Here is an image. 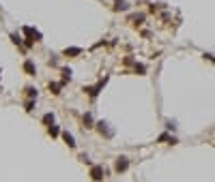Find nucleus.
I'll use <instances>...</instances> for the list:
<instances>
[{"label": "nucleus", "instance_id": "obj_3", "mask_svg": "<svg viewBox=\"0 0 215 182\" xmlns=\"http://www.w3.org/2000/svg\"><path fill=\"white\" fill-rule=\"evenodd\" d=\"M26 71H28V73H34V67L30 65V62H26Z\"/></svg>", "mask_w": 215, "mask_h": 182}, {"label": "nucleus", "instance_id": "obj_1", "mask_svg": "<svg viewBox=\"0 0 215 182\" xmlns=\"http://www.w3.org/2000/svg\"><path fill=\"white\" fill-rule=\"evenodd\" d=\"M125 167H127V159H118V163H116V169L123 171Z\"/></svg>", "mask_w": 215, "mask_h": 182}, {"label": "nucleus", "instance_id": "obj_2", "mask_svg": "<svg viewBox=\"0 0 215 182\" xmlns=\"http://www.w3.org/2000/svg\"><path fill=\"white\" fill-rule=\"evenodd\" d=\"M65 141H67L69 146H75V144H73V137H71V135H69V133H65Z\"/></svg>", "mask_w": 215, "mask_h": 182}]
</instances>
